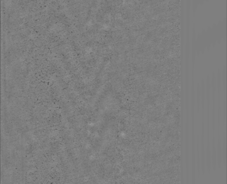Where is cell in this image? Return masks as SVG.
Segmentation results:
<instances>
[{"mask_svg":"<svg viewBox=\"0 0 227 184\" xmlns=\"http://www.w3.org/2000/svg\"><path fill=\"white\" fill-rule=\"evenodd\" d=\"M199 138L198 137L197 139V172H198V177L200 176L201 175V159H200V149H199Z\"/></svg>","mask_w":227,"mask_h":184,"instance_id":"obj_2","label":"cell"},{"mask_svg":"<svg viewBox=\"0 0 227 184\" xmlns=\"http://www.w3.org/2000/svg\"><path fill=\"white\" fill-rule=\"evenodd\" d=\"M201 86L199 83H198L197 86V94H196V105H197V109L198 112H199L201 106Z\"/></svg>","mask_w":227,"mask_h":184,"instance_id":"obj_4","label":"cell"},{"mask_svg":"<svg viewBox=\"0 0 227 184\" xmlns=\"http://www.w3.org/2000/svg\"><path fill=\"white\" fill-rule=\"evenodd\" d=\"M216 78L214 75H212V79L211 82V93L212 95L213 100V110H212V128H213V139H212V150L211 151L212 154V163H216V150L215 140V92H216Z\"/></svg>","mask_w":227,"mask_h":184,"instance_id":"obj_1","label":"cell"},{"mask_svg":"<svg viewBox=\"0 0 227 184\" xmlns=\"http://www.w3.org/2000/svg\"><path fill=\"white\" fill-rule=\"evenodd\" d=\"M222 161L223 162L224 166L226 165V133H224L223 143L222 149Z\"/></svg>","mask_w":227,"mask_h":184,"instance_id":"obj_3","label":"cell"}]
</instances>
